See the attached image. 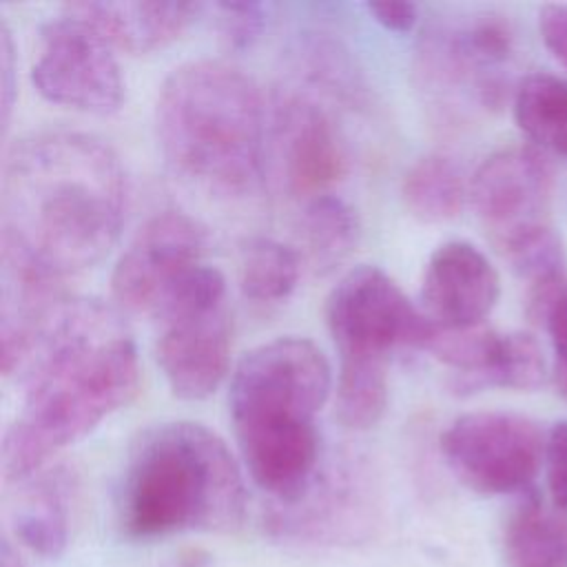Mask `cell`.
Segmentation results:
<instances>
[{
	"instance_id": "6da1fadb",
	"label": "cell",
	"mask_w": 567,
	"mask_h": 567,
	"mask_svg": "<svg viewBox=\"0 0 567 567\" xmlns=\"http://www.w3.org/2000/svg\"><path fill=\"white\" fill-rule=\"evenodd\" d=\"M124 210V168L104 140L73 128L31 131L2 166V261L64 281L106 257Z\"/></svg>"
},
{
	"instance_id": "7a4b0ae2",
	"label": "cell",
	"mask_w": 567,
	"mask_h": 567,
	"mask_svg": "<svg viewBox=\"0 0 567 567\" xmlns=\"http://www.w3.org/2000/svg\"><path fill=\"white\" fill-rule=\"evenodd\" d=\"M122 315L115 303L69 295L47 319L20 372V414L2 441L7 483L42 472L135 396L140 359Z\"/></svg>"
},
{
	"instance_id": "3957f363",
	"label": "cell",
	"mask_w": 567,
	"mask_h": 567,
	"mask_svg": "<svg viewBox=\"0 0 567 567\" xmlns=\"http://www.w3.org/2000/svg\"><path fill=\"white\" fill-rule=\"evenodd\" d=\"M332 392L326 354L303 337H277L248 350L230 374L228 412L250 478L295 505L317 481V414Z\"/></svg>"
},
{
	"instance_id": "277c9868",
	"label": "cell",
	"mask_w": 567,
	"mask_h": 567,
	"mask_svg": "<svg viewBox=\"0 0 567 567\" xmlns=\"http://www.w3.org/2000/svg\"><path fill=\"white\" fill-rule=\"evenodd\" d=\"M259 86L224 60H190L159 86L155 133L173 173L217 197L257 190L264 173L266 109Z\"/></svg>"
},
{
	"instance_id": "5b68a950",
	"label": "cell",
	"mask_w": 567,
	"mask_h": 567,
	"mask_svg": "<svg viewBox=\"0 0 567 567\" xmlns=\"http://www.w3.org/2000/svg\"><path fill=\"white\" fill-rule=\"evenodd\" d=\"M244 512L241 470L224 439L206 425L166 421L133 443L117 494L120 527L128 538L230 532Z\"/></svg>"
},
{
	"instance_id": "8992f818",
	"label": "cell",
	"mask_w": 567,
	"mask_h": 567,
	"mask_svg": "<svg viewBox=\"0 0 567 567\" xmlns=\"http://www.w3.org/2000/svg\"><path fill=\"white\" fill-rule=\"evenodd\" d=\"M155 359L182 401L208 399L230 370L233 317L224 275L202 264L153 310Z\"/></svg>"
},
{
	"instance_id": "52a82bcc",
	"label": "cell",
	"mask_w": 567,
	"mask_h": 567,
	"mask_svg": "<svg viewBox=\"0 0 567 567\" xmlns=\"http://www.w3.org/2000/svg\"><path fill=\"white\" fill-rule=\"evenodd\" d=\"M323 312L339 352V372L388 374L394 352L427 350L439 332L421 306L385 270L370 264L354 266L339 277Z\"/></svg>"
},
{
	"instance_id": "ba28073f",
	"label": "cell",
	"mask_w": 567,
	"mask_h": 567,
	"mask_svg": "<svg viewBox=\"0 0 567 567\" xmlns=\"http://www.w3.org/2000/svg\"><path fill=\"white\" fill-rule=\"evenodd\" d=\"M551 166L538 148L507 146L474 171L467 197L496 250L512 268L525 266L554 244Z\"/></svg>"
},
{
	"instance_id": "9c48e42d",
	"label": "cell",
	"mask_w": 567,
	"mask_h": 567,
	"mask_svg": "<svg viewBox=\"0 0 567 567\" xmlns=\"http://www.w3.org/2000/svg\"><path fill=\"white\" fill-rule=\"evenodd\" d=\"M31 82L47 102L80 113L111 115L124 102L115 49L66 7L40 27Z\"/></svg>"
},
{
	"instance_id": "30bf717a",
	"label": "cell",
	"mask_w": 567,
	"mask_h": 567,
	"mask_svg": "<svg viewBox=\"0 0 567 567\" xmlns=\"http://www.w3.org/2000/svg\"><path fill=\"white\" fill-rule=\"evenodd\" d=\"M441 454L454 476L478 494H514L532 485L545 458L536 421L501 410L456 416L441 434Z\"/></svg>"
},
{
	"instance_id": "8fae6325",
	"label": "cell",
	"mask_w": 567,
	"mask_h": 567,
	"mask_svg": "<svg viewBox=\"0 0 567 567\" xmlns=\"http://www.w3.org/2000/svg\"><path fill=\"white\" fill-rule=\"evenodd\" d=\"M208 230L182 210H162L131 239L111 272L113 303L122 312H148L193 268L204 264Z\"/></svg>"
},
{
	"instance_id": "7c38bea8",
	"label": "cell",
	"mask_w": 567,
	"mask_h": 567,
	"mask_svg": "<svg viewBox=\"0 0 567 567\" xmlns=\"http://www.w3.org/2000/svg\"><path fill=\"white\" fill-rule=\"evenodd\" d=\"M272 148L286 190L297 199L332 193L346 171V144L330 113L308 93L284 91L272 104Z\"/></svg>"
},
{
	"instance_id": "4fadbf2b",
	"label": "cell",
	"mask_w": 567,
	"mask_h": 567,
	"mask_svg": "<svg viewBox=\"0 0 567 567\" xmlns=\"http://www.w3.org/2000/svg\"><path fill=\"white\" fill-rule=\"evenodd\" d=\"M512 55V31L498 16H470L434 24L421 42V73L434 89H467L489 104L498 71Z\"/></svg>"
},
{
	"instance_id": "5bb4252c",
	"label": "cell",
	"mask_w": 567,
	"mask_h": 567,
	"mask_svg": "<svg viewBox=\"0 0 567 567\" xmlns=\"http://www.w3.org/2000/svg\"><path fill=\"white\" fill-rule=\"evenodd\" d=\"M501 292L492 261L470 241L441 244L427 259L419 306L441 330L478 328Z\"/></svg>"
},
{
	"instance_id": "9a60e30c",
	"label": "cell",
	"mask_w": 567,
	"mask_h": 567,
	"mask_svg": "<svg viewBox=\"0 0 567 567\" xmlns=\"http://www.w3.org/2000/svg\"><path fill=\"white\" fill-rule=\"evenodd\" d=\"M69 11L95 27L113 49L142 55L177 40L204 9L195 2H71Z\"/></svg>"
},
{
	"instance_id": "2e32d148",
	"label": "cell",
	"mask_w": 567,
	"mask_h": 567,
	"mask_svg": "<svg viewBox=\"0 0 567 567\" xmlns=\"http://www.w3.org/2000/svg\"><path fill=\"white\" fill-rule=\"evenodd\" d=\"M11 485H16V492L7 514L16 538L44 558H58L69 543L71 474L62 467H44Z\"/></svg>"
},
{
	"instance_id": "e0dca14e",
	"label": "cell",
	"mask_w": 567,
	"mask_h": 567,
	"mask_svg": "<svg viewBox=\"0 0 567 567\" xmlns=\"http://www.w3.org/2000/svg\"><path fill=\"white\" fill-rule=\"evenodd\" d=\"M507 567H567V518L538 496H527L503 534Z\"/></svg>"
},
{
	"instance_id": "ac0fdd59",
	"label": "cell",
	"mask_w": 567,
	"mask_h": 567,
	"mask_svg": "<svg viewBox=\"0 0 567 567\" xmlns=\"http://www.w3.org/2000/svg\"><path fill=\"white\" fill-rule=\"evenodd\" d=\"M359 237V215L343 197L328 193L303 202L299 239L308 264L317 272H330L341 266L354 252Z\"/></svg>"
},
{
	"instance_id": "d6986e66",
	"label": "cell",
	"mask_w": 567,
	"mask_h": 567,
	"mask_svg": "<svg viewBox=\"0 0 567 567\" xmlns=\"http://www.w3.org/2000/svg\"><path fill=\"white\" fill-rule=\"evenodd\" d=\"M514 120L536 148L567 157V80L527 75L514 93Z\"/></svg>"
},
{
	"instance_id": "ffe728a7",
	"label": "cell",
	"mask_w": 567,
	"mask_h": 567,
	"mask_svg": "<svg viewBox=\"0 0 567 567\" xmlns=\"http://www.w3.org/2000/svg\"><path fill=\"white\" fill-rule=\"evenodd\" d=\"M401 195L412 217L423 224H441L461 213L467 188L461 168L450 157L430 153L408 168Z\"/></svg>"
},
{
	"instance_id": "44dd1931",
	"label": "cell",
	"mask_w": 567,
	"mask_h": 567,
	"mask_svg": "<svg viewBox=\"0 0 567 567\" xmlns=\"http://www.w3.org/2000/svg\"><path fill=\"white\" fill-rule=\"evenodd\" d=\"M301 275V255L272 237H252L239 250V288L255 303L286 301Z\"/></svg>"
},
{
	"instance_id": "7402d4cb",
	"label": "cell",
	"mask_w": 567,
	"mask_h": 567,
	"mask_svg": "<svg viewBox=\"0 0 567 567\" xmlns=\"http://www.w3.org/2000/svg\"><path fill=\"white\" fill-rule=\"evenodd\" d=\"M295 55L301 73L315 86H319V91L352 104L359 102L363 78L339 42L326 38L323 33H315L299 40Z\"/></svg>"
},
{
	"instance_id": "603a6c76",
	"label": "cell",
	"mask_w": 567,
	"mask_h": 567,
	"mask_svg": "<svg viewBox=\"0 0 567 567\" xmlns=\"http://www.w3.org/2000/svg\"><path fill=\"white\" fill-rule=\"evenodd\" d=\"M547 365L538 341L527 332H501L496 352L476 390L507 388L532 392L545 383Z\"/></svg>"
},
{
	"instance_id": "cb8c5ba5",
	"label": "cell",
	"mask_w": 567,
	"mask_h": 567,
	"mask_svg": "<svg viewBox=\"0 0 567 567\" xmlns=\"http://www.w3.org/2000/svg\"><path fill=\"white\" fill-rule=\"evenodd\" d=\"M532 310L547 326L554 350V383L558 394L567 401V281L536 288Z\"/></svg>"
},
{
	"instance_id": "d4e9b609",
	"label": "cell",
	"mask_w": 567,
	"mask_h": 567,
	"mask_svg": "<svg viewBox=\"0 0 567 567\" xmlns=\"http://www.w3.org/2000/svg\"><path fill=\"white\" fill-rule=\"evenodd\" d=\"M215 27L230 49H248L268 24V7L259 2H217L213 4Z\"/></svg>"
},
{
	"instance_id": "484cf974",
	"label": "cell",
	"mask_w": 567,
	"mask_h": 567,
	"mask_svg": "<svg viewBox=\"0 0 567 567\" xmlns=\"http://www.w3.org/2000/svg\"><path fill=\"white\" fill-rule=\"evenodd\" d=\"M547 485L554 503L567 509V419L554 423L545 441Z\"/></svg>"
},
{
	"instance_id": "4316f807",
	"label": "cell",
	"mask_w": 567,
	"mask_h": 567,
	"mask_svg": "<svg viewBox=\"0 0 567 567\" xmlns=\"http://www.w3.org/2000/svg\"><path fill=\"white\" fill-rule=\"evenodd\" d=\"M538 31L547 51L567 69V4L554 2L540 7Z\"/></svg>"
},
{
	"instance_id": "83f0119b",
	"label": "cell",
	"mask_w": 567,
	"mask_h": 567,
	"mask_svg": "<svg viewBox=\"0 0 567 567\" xmlns=\"http://www.w3.org/2000/svg\"><path fill=\"white\" fill-rule=\"evenodd\" d=\"M365 11L377 24L392 33H408L419 20V7L414 2H368Z\"/></svg>"
},
{
	"instance_id": "f1b7e54d",
	"label": "cell",
	"mask_w": 567,
	"mask_h": 567,
	"mask_svg": "<svg viewBox=\"0 0 567 567\" xmlns=\"http://www.w3.org/2000/svg\"><path fill=\"white\" fill-rule=\"evenodd\" d=\"M0 86H2V97H0V111H2V126H7L11 109H13V97H16V53H13V40L11 31L7 27V20H0Z\"/></svg>"
},
{
	"instance_id": "f546056e",
	"label": "cell",
	"mask_w": 567,
	"mask_h": 567,
	"mask_svg": "<svg viewBox=\"0 0 567 567\" xmlns=\"http://www.w3.org/2000/svg\"><path fill=\"white\" fill-rule=\"evenodd\" d=\"M0 567H24L18 551L11 547L9 538H2V549H0Z\"/></svg>"
}]
</instances>
